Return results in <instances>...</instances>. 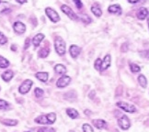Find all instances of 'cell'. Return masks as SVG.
Here are the masks:
<instances>
[{"instance_id":"30","label":"cell","mask_w":149,"mask_h":132,"mask_svg":"<svg viewBox=\"0 0 149 132\" xmlns=\"http://www.w3.org/2000/svg\"><path fill=\"white\" fill-rule=\"evenodd\" d=\"M37 132H56V129L54 127H41L37 129Z\"/></svg>"},{"instance_id":"38","label":"cell","mask_w":149,"mask_h":132,"mask_svg":"<svg viewBox=\"0 0 149 132\" xmlns=\"http://www.w3.org/2000/svg\"><path fill=\"white\" fill-rule=\"evenodd\" d=\"M129 50V44L127 42H124L121 46V51L122 53H127Z\"/></svg>"},{"instance_id":"44","label":"cell","mask_w":149,"mask_h":132,"mask_svg":"<svg viewBox=\"0 0 149 132\" xmlns=\"http://www.w3.org/2000/svg\"><path fill=\"white\" fill-rule=\"evenodd\" d=\"M140 1V0H127V2L130 4H137Z\"/></svg>"},{"instance_id":"49","label":"cell","mask_w":149,"mask_h":132,"mask_svg":"<svg viewBox=\"0 0 149 132\" xmlns=\"http://www.w3.org/2000/svg\"><path fill=\"white\" fill-rule=\"evenodd\" d=\"M0 91H1V86H0Z\"/></svg>"},{"instance_id":"42","label":"cell","mask_w":149,"mask_h":132,"mask_svg":"<svg viewBox=\"0 0 149 132\" xmlns=\"http://www.w3.org/2000/svg\"><path fill=\"white\" fill-rule=\"evenodd\" d=\"M14 1H15L16 3L19 4V5H25V4L28 3L29 0H14Z\"/></svg>"},{"instance_id":"24","label":"cell","mask_w":149,"mask_h":132,"mask_svg":"<svg viewBox=\"0 0 149 132\" xmlns=\"http://www.w3.org/2000/svg\"><path fill=\"white\" fill-rule=\"evenodd\" d=\"M9 66H10V62L7 58H5L4 56L0 55V69L6 70V69H8Z\"/></svg>"},{"instance_id":"46","label":"cell","mask_w":149,"mask_h":132,"mask_svg":"<svg viewBox=\"0 0 149 132\" xmlns=\"http://www.w3.org/2000/svg\"><path fill=\"white\" fill-rule=\"evenodd\" d=\"M69 132H74V130H70Z\"/></svg>"},{"instance_id":"9","label":"cell","mask_w":149,"mask_h":132,"mask_svg":"<svg viewBox=\"0 0 149 132\" xmlns=\"http://www.w3.org/2000/svg\"><path fill=\"white\" fill-rule=\"evenodd\" d=\"M50 53H51V46L49 42H46L39 49L37 55H38V58L40 59H45L50 55Z\"/></svg>"},{"instance_id":"28","label":"cell","mask_w":149,"mask_h":132,"mask_svg":"<svg viewBox=\"0 0 149 132\" xmlns=\"http://www.w3.org/2000/svg\"><path fill=\"white\" fill-rule=\"evenodd\" d=\"M34 95L38 99L42 98L44 95V90L42 89L41 87H35V89H34Z\"/></svg>"},{"instance_id":"35","label":"cell","mask_w":149,"mask_h":132,"mask_svg":"<svg viewBox=\"0 0 149 132\" xmlns=\"http://www.w3.org/2000/svg\"><path fill=\"white\" fill-rule=\"evenodd\" d=\"M101 62H102V59L100 58H97L94 62V68L96 71L98 72H100V66H101Z\"/></svg>"},{"instance_id":"12","label":"cell","mask_w":149,"mask_h":132,"mask_svg":"<svg viewBox=\"0 0 149 132\" xmlns=\"http://www.w3.org/2000/svg\"><path fill=\"white\" fill-rule=\"evenodd\" d=\"M109 14L115 15V16H121L123 14V8L120 4H111L107 8Z\"/></svg>"},{"instance_id":"26","label":"cell","mask_w":149,"mask_h":132,"mask_svg":"<svg viewBox=\"0 0 149 132\" xmlns=\"http://www.w3.org/2000/svg\"><path fill=\"white\" fill-rule=\"evenodd\" d=\"M11 108V104L7 100L0 99V110H9Z\"/></svg>"},{"instance_id":"15","label":"cell","mask_w":149,"mask_h":132,"mask_svg":"<svg viewBox=\"0 0 149 132\" xmlns=\"http://www.w3.org/2000/svg\"><path fill=\"white\" fill-rule=\"evenodd\" d=\"M90 11H91V13L96 17V18H100L103 14L102 8H101L99 2H95L92 6H91Z\"/></svg>"},{"instance_id":"18","label":"cell","mask_w":149,"mask_h":132,"mask_svg":"<svg viewBox=\"0 0 149 132\" xmlns=\"http://www.w3.org/2000/svg\"><path fill=\"white\" fill-rule=\"evenodd\" d=\"M54 71L57 75H64V74H66V73H67V68L64 64H57L54 67Z\"/></svg>"},{"instance_id":"32","label":"cell","mask_w":149,"mask_h":132,"mask_svg":"<svg viewBox=\"0 0 149 132\" xmlns=\"http://www.w3.org/2000/svg\"><path fill=\"white\" fill-rule=\"evenodd\" d=\"M8 42V37L5 35V34L0 30V45L1 46H4V45H6Z\"/></svg>"},{"instance_id":"39","label":"cell","mask_w":149,"mask_h":132,"mask_svg":"<svg viewBox=\"0 0 149 132\" xmlns=\"http://www.w3.org/2000/svg\"><path fill=\"white\" fill-rule=\"evenodd\" d=\"M11 12H12V9L9 8H4V9H2L1 11H0V14H1V15H8Z\"/></svg>"},{"instance_id":"23","label":"cell","mask_w":149,"mask_h":132,"mask_svg":"<svg viewBox=\"0 0 149 132\" xmlns=\"http://www.w3.org/2000/svg\"><path fill=\"white\" fill-rule=\"evenodd\" d=\"M137 81L139 83V85L142 88H146L148 85V81L147 78L144 75V74H139L138 77H137Z\"/></svg>"},{"instance_id":"37","label":"cell","mask_w":149,"mask_h":132,"mask_svg":"<svg viewBox=\"0 0 149 132\" xmlns=\"http://www.w3.org/2000/svg\"><path fill=\"white\" fill-rule=\"evenodd\" d=\"M31 39L30 37H27L25 39V41H24V46H23V50H27L29 48L31 47Z\"/></svg>"},{"instance_id":"45","label":"cell","mask_w":149,"mask_h":132,"mask_svg":"<svg viewBox=\"0 0 149 132\" xmlns=\"http://www.w3.org/2000/svg\"><path fill=\"white\" fill-rule=\"evenodd\" d=\"M146 20H147V26H148V30H149V13H148V16L146 18Z\"/></svg>"},{"instance_id":"33","label":"cell","mask_w":149,"mask_h":132,"mask_svg":"<svg viewBox=\"0 0 149 132\" xmlns=\"http://www.w3.org/2000/svg\"><path fill=\"white\" fill-rule=\"evenodd\" d=\"M29 21H30V23L32 25L33 28H36L38 26V19L35 15H31L30 18H29Z\"/></svg>"},{"instance_id":"41","label":"cell","mask_w":149,"mask_h":132,"mask_svg":"<svg viewBox=\"0 0 149 132\" xmlns=\"http://www.w3.org/2000/svg\"><path fill=\"white\" fill-rule=\"evenodd\" d=\"M88 97H89L91 100H93L95 97H96V91L95 90H91L90 93L88 94Z\"/></svg>"},{"instance_id":"20","label":"cell","mask_w":149,"mask_h":132,"mask_svg":"<svg viewBox=\"0 0 149 132\" xmlns=\"http://www.w3.org/2000/svg\"><path fill=\"white\" fill-rule=\"evenodd\" d=\"M0 123L4 126H7V127H16L19 124V120L13 118H1Z\"/></svg>"},{"instance_id":"27","label":"cell","mask_w":149,"mask_h":132,"mask_svg":"<svg viewBox=\"0 0 149 132\" xmlns=\"http://www.w3.org/2000/svg\"><path fill=\"white\" fill-rule=\"evenodd\" d=\"M129 68L130 71L133 73H137L141 72V67L138 64H134V62H129Z\"/></svg>"},{"instance_id":"47","label":"cell","mask_w":149,"mask_h":132,"mask_svg":"<svg viewBox=\"0 0 149 132\" xmlns=\"http://www.w3.org/2000/svg\"><path fill=\"white\" fill-rule=\"evenodd\" d=\"M2 1H3V0H0V4H1V3H2Z\"/></svg>"},{"instance_id":"7","label":"cell","mask_w":149,"mask_h":132,"mask_svg":"<svg viewBox=\"0 0 149 132\" xmlns=\"http://www.w3.org/2000/svg\"><path fill=\"white\" fill-rule=\"evenodd\" d=\"M32 85H33V81L31 79H25L24 81L19 84V86L18 88L19 93L20 95H27L29 92L31 91Z\"/></svg>"},{"instance_id":"14","label":"cell","mask_w":149,"mask_h":132,"mask_svg":"<svg viewBox=\"0 0 149 132\" xmlns=\"http://www.w3.org/2000/svg\"><path fill=\"white\" fill-rule=\"evenodd\" d=\"M111 65V55L108 53L104 56V58L102 59L101 62V66H100V72H104L108 70Z\"/></svg>"},{"instance_id":"10","label":"cell","mask_w":149,"mask_h":132,"mask_svg":"<svg viewBox=\"0 0 149 132\" xmlns=\"http://www.w3.org/2000/svg\"><path fill=\"white\" fill-rule=\"evenodd\" d=\"M68 51H69V54L71 56V58L76 60V59L78 58L79 55L81 54V53H82V48L80 47V46L77 45V44H72V45H70Z\"/></svg>"},{"instance_id":"1","label":"cell","mask_w":149,"mask_h":132,"mask_svg":"<svg viewBox=\"0 0 149 132\" xmlns=\"http://www.w3.org/2000/svg\"><path fill=\"white\" fill-rule=\"evenodd\" d=\"M54 47L56 54L63 57L66 53V42L62 36L55 35L54 37Z\"/></svg>"},{"instance_id":"16","label":"cell","mask_w":149,"mask_h":132,"mask_svg":"<svg viewBox=\"0 0 149 132\" xmlns=\"http://www.w3.org/2000/svg\"><path fill=\"white\" fill-rule=\"evenodd\" d=\"M14 71L11 70V69H6V71H4L1 73V79L6 83H9L11 80L14 78Z\"/></svg>"},{"instance_id":"36","label":"cell","mask_w":149,"mask_h":132,"mask_svg":"<svg viewBox=\"0 0 149 132\" xmlns=\"http://www.w3.org/2000/svg\"><path fill=\"white\" fill-rule=\"evenodd\" d=\"M139 55L142 57V58L149 60V49L140 50V51H139Z\"/></svg>"},{"instance_id":"5","label":"cell","mask_w":149,"mask_h":132,"mask_svg":"<svg viewBox=\"0 0 149 132\" xmlns=\"http://www.w3.org/2000/svg\"><path fill=\"white\" fill-rule=\"evenodd\" d=\"M117 123H118L119 128L122 130H124V131L130 129V128L132 127L131 120H130L129 117L126 116V115H122V116L118 118Z\"/></svg>"},{"instance_id":"21","label":"cell","mask_w":149,"mask_h":132,"mask_svg":"<svg viewBox=\"0 0 149 132\" xmlns=\"http://www.w3.org/2000/svg\"><path fill=\"white\" fill-rule=\"evenodd\" d=\"M65 113L71 119H77L79 117V112L74 107H67L65 109Z\"/></svg>"},{"instance_id":"11","label":"cell","mask_w":149,"mask_h":132,"mask_svg":"<svg viewBox=\"0 0 149 132\" xmlns=\"http://www.w3.org/2000/svg\"><path fill=\"white\" fill-rule=\"evenodd\" d=\"M44 39H45V35L43 33H37L36 35L33 36V38L31 39V44L34 50H36L41 46L42 42L44 41Z\"/></svg>"},{"instance_id":"31","label":"cell","mask_w":149,"mask_h":132,"mask_svg":"<svg viewBox=\"0 0 149 132\" xmlns=\"http://www.w3.org/2000/svg\"><path fill=\"white\" fill-rule=\"evenodd\" d=\"M82 131L83 132H94V128L88 123H84L82 125Z\"/></svg>"},{"instance_id":"29","label":"cell","mask_w":149,"mask_h":132,"mask_svg":"<svg viewBox=\"0 0 149 132\" xmlns=\"http://www.w3.org/2000/svg\"><path fill=\"white\" fill-rule=\"evenodd\" d=\"M79 19L81 22H83L85 25H88V24H90L91 22H92V19H91L90 17L88 15H87V14L82 15L81 17H80Z\"/></svg>"},{"instance_id":"8","label":"cell","mask_w":149,"mask_h":132,"mask_svg":"<svg viewBox=\"0 0 149 132\" xmlns=\"http://www.w3.org/2000/svg\"><path fill=\"white\" fill-rule=\"evenodd\" d=\"M72 82V77L67 75V74H64V75H61L56 81V87L57 88H65L69 85Z\"/></svg>"},{"instance_id":"25","label":"cell","mask_w":149,"mask_h":132,"mask_svg":"<svg viewBox=\"0 0 149 132\" xmlns=\"http://www.w3.org/2000/svg\"><path fill=\"white\" fill-rule=\"evenodd\" d=\"M46 117L48 120V124L49 125H53L56 122V119H57V116L54 112H50L48 114H46Z\"/></svg>"},{"instance_id":"40","label":"cell","mask_w":149,"mask_h":132,"mask_svg":"<svg viewBox=\"0 0 149 132\" xmlns=\"http://www.w3.org/2000/svg\"><path fill=\"white\" fill-rule=\"evenodd\" d=\"M10 50L11 51H13V53H17L18 51V45L17 44H11L10 45Z\"/></svg>"},{"instance_id":"2","label":"cell","mask_w":149,"mask_h":132,"mask_svg":"<svg viewBox=\"0 0 149 132\" xmlns=\"http://www.w3.org/2000/svg\"><path fill=\"white\" fill-rule=\"evenodd\" d=\"M60 10L71 20L77 21L79 19V16L76 12H74V11L73 10V8H71L68 5H65V4L61 5L60 6Z\"/></svg>"},{"instance_id":"6","label":"cell","mask_w":149,"mask_h":132,"mask_svg":"<svg viewBox=\"0 0 149 132\" xmlns=\"http://www.w3.org/2000/svg\"><path fill=\"white\" fill-rule=\"evenodd\" d=\"M12 30L14 31V33L16 35L20 36V35H23V34L26 33L27 31V26L24 22L22 21H15L12 25Z\"/></svg>"},{"instance_id":"22","label":"cell","mask_w":149,"mask_h":132,"mask_svg":"<svg viewBox=\"0 0 149 132\" xmlns=\"http://www.w3.org/2000/svg\"><path fill=\"white\" fill-rule=\"evenodd\" d=\"M34 122L36 124H39V125H49L48 124V120H47V117H46V114H42L38 116L37 117L34 118Z\"/></svg>"},{"instance_id":"48","label":"cell","mask_w":149,"mask_h":132,"mask_svg":"<svg viewBox=\"0 0 149 132\" xmlns=\"http://www.w3.org/2000/svg\"><path fill=\"white\" fill-rule=\"evenodd\" d=\"M24 132H31V131H24Z\"/></svg>"},{"instance_id":"17","label":"cell","mask_w":149,"mask_h":132,"mask_svg":"<svg viewBox=\"0 0 149 132\" xmlns=\"http://www.w3.org/2000/svg\"><path fill=\"white\" fill-rule=\"evenodd\" d=\"M34 76L37 80H39L40 82L42 83H47L48 80H49V76L50 74L48 72H37L35 74H34Z\"/></svg>"},{"instance_id":"3","label":"cell","mask_w":149,"mask_h":132,"mask_svg":"<svg viewBox=\"0 0 149 132\" xmlns=\"http://www.w3.org/2000/svg\"><path fill=\"white\" fill-rule=\"evenodd\" d=\"M116 106L122 109L123 111L126 112V113H129V114H135L137 112V108L133 104H130L128 102H125V101H118L116 103Z\"/></svg>"},{"instance_id":"43","label":"cell","mask_w":149,"mask_h":132,"mask_svg":"<svg viewBox=\"0 0 149 132\" xmlns=\"http://www.w3.org/2000/svg\"><path fill=\"white\" fill-rule=\"evenodd\" d=\"M84 114L86 115V116L90 117L93 113H92V111H91L90 109H85V110H84Z\"/></svg>"},{"instance_id":"4","label":"cell","mask_w":149,"mask_h":132,"mask_svg":"<svg viewBox=\"0 0 149 132\" xmlns=\"http://www.w3.org/2000/svg\"><path fill=\"white\" fill-rule=\"evenodd\" d=\"M45 15L49 19V20L53 23H58L61 20V17L58 14V12L53 8L51 7H46L44 9Z\"/></svg>"},{"instance_id":"13","label":"cell","mask_w":149,"mask_h":132,"mask_svg":"<svg viewBox=\"0 0 149 132\" xmlns=\"http://www.w3.org/2000/svg\"><path fill=\"white\" fill-rule=\"evenodd\" d=\"M92 125L93 127H95L97 129H107L109 127V124L106 120L104 119H101V118H97V119H93L92 120Z\"/></svg>"},{"instance_id":"34","label":"cell","mask_w":149,"mask_h":132,"mask_svg":"<svg viewBox=\"0 0 149 132\" xmlns=\"http://www.w3.org/2000/svg\"><path fill=\"white\" fill-rule=\"evenodd\" d=\"M74 5L76 6V8L80 11V10H82L84 8V5H83V2H82V0H72Z\"/></svg>"},{"instance_id":"19","label":"cell","mask_w":149,"mask_h":132,"mask_svg":"<svg viewBox=\"0 0 149 132\" xmlns=\"http://www.w3.org/2000/svg\"><path fill=\"white\" fill-rule=\"evenodd\" d=\"M148 13H149V11L146 8H144V7H142L138 9V11H137V13H136V18L138 19L139 20L143 21V20H145L147 18V16H148Z\"/></svg>"}]
</instances>
